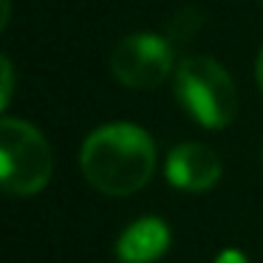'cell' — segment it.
<instances>
[{"label": "cell", "mask_w": 263, "mask_h": 263, "mask_svg": "<svg viewBox=\"0 0 263 263\" xmlns=\"http://www.w3.org/2000/svg\"><path fill=\"white\" fill-rule=\"evenodd\" d=\"M167 178L178 190L204 193V190L215 187L221 178V159L204 144H178L167 156Z\"/></svg>", "instance_id": "cell-5"}, {"label": "cell", "mask_w": 263, "mask_h": 263, "mask_svg": "<svg viewBox=\"0 0 263 263\" xmlns=\"http://www.w3.org/2000/svg\"><path fill=\"white\" fill-rule=\"evenodd\" d=\"M257 85H260V91H263V51H260V57H257Z\"/></svg>", "instance_id": "cell-9"}, {"label": "cell", "mask_w": 263, "mask_h": 263, "mask_svg": "<svg viewBox=\"0 0 263 263\" xmlns=\"http://www.w3.org/2000/svg\"><path fill=\"white\" fill-rule=\"evenodd\" d=\"M215 263H246V257H243V252H238V249H227V252L218 255Z\"/></svg>", "instance_id": "cell-8"}, {"label": "cell", "mask_w": 263, "mask_h": 263, "mask_svg": "<svg viewBox=\"0 0 263 263\" xmlns=\"http://www.w3.org/2000/svg\"><path fill=\"white\" fill-rule=\"evenodd\" d=\"M51 178V150L37 127L20 119L0 125V181L12 195H34Z\"/></svg>", "instance_id": "cell-3"}, {"label": "cell", "mask_w": 263, "mask_h": 263, "mask_svg": "<svg viewBox=\"0 0 263 263\" xmlns=\"http://www.w3.org/2000/svg\"><path fill=\"white\" fill-rule=\"evenodd\" d=\"M156 170L153 139L136 125L116 122L93 130L82 144V173L105 195H130Z\"/></svg>", "instance_id": "cell-1"}, {"label": "cell", "mask_w": 263, "mask_h": 263, "mask_svg": "<svg viewBox=\"0 0 263 263\" xmlns=\"http://www.w3.org/2000/svg\"><path fill=\"white\" fill-rule=\"evenodd\" d=\"M176 97L190 116L204 127H227L238 110L235 82L215 60L187 57L176 68Z\"/></svg>", "instance_id": "cell-2"}, {"label": "cell", "mask_w": 263, "mask_h": 263, "mask_svg": "<svg viewBox=\"0 0 263 263\" xmlns=\"http://www.w3.org/2000/svg\"><path fill=\"white\" fill-rule=\"evenodd\" d=\"M170 246V229L159 218H142L122 232L116 255L122 263H153Z\"/></svg>", "instance_id": "cell-6"}, {"label": "cell", "mask_w": 263, "mask_h": 263, "mask_svg": "<svg viewBox=\"0 0 263 263\" xmlns=\"http://www.w3.org/2000/svg\"><path fill=\"white\" fill-rule=\"evenodd\" d=\"M110 71L122 85L150 91L173 71V46L156 34L125 37L110 54Z\"/></svg>", "instance_id": "cell-4"}, {"label": "cell", "mask_w": 263, "mask_h": 263, "mask_svg": "<svg viewBox=\"0 0 263 263\" xmlns=\"http://www.w3.org/2000/svg\"><path fill=\"white\" fill-rule=\"evenodd\" d=\"M0 65H3V102H0V105L6 108V105H9V97H12V63L3 57V63H0Z\"/></svg>", "instance_id": "cell-7"}]
</instances>
